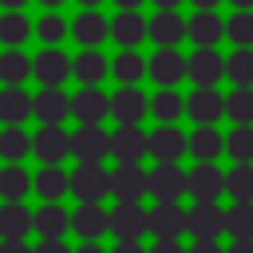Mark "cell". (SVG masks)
<instances>
[{
	"label": "cell",
	"mask_w": 253,
	"mask_h": 253,
	"mask_svg": "<svg viewBox=\"0 0 253 253\" xmlns=\"http://www.w3.org/2000/svg\"><path fill=\"white\" fill-rule=\"evenodd\" d=\"M111 233L119 241H142L150 233V210L142 202H119L111 210Z\"/></svg>",
	"instance_id": "obj_1"
},
{
	"label": "cell",
	"mask_w": 253,
	"mask_h": 253,
	"mask_svg": "<svg viewBox=\"0 0 253 253\" xmlns=\"http://www.w3.org/2000/svg\"><path fill=\"white\" fill-rule=\"evenodd\" d=\"M225 194L233 202H253V162H237L225 170Z\"/></svg>",
	"instance_id": "obj_31"
},
{
	"label": "cell",
	"mask_w": 253,
	"mask_h": 253,
	"mask_svg": "<svg viewBox=\"0 0 253 253\" xmlns=\"http://www.w3.org/2000/svg\"><path fill=\"white\" fill-rule=\"evenodd\" d=\"M71 115L79 123H103L111 115V95H103L99 87H83L79 95H71Z\"/></svg>",
	"instance_id": "obj_19"
},
{
	"label": "cell",
	"mask_w": 253,
	"mask_h": 253,
	"mask_svg": "<svg viewBox=\"0 0 253 253\" xmlns=\"http://www.w3.org/2000/svg\"><path fill=\"white\" fill-rule=\"evenodd\" d=\"M190 253H225V249L217 245V237H202V241L190 245Z\"/></svg>",
	"instance_id": "obj_45"
},
{
	"label": "cell",
	"mask_w": 253,
	"mask_h": 253,
	"mask_svg": "<svg viewBox=\"0 0 253 253\" xmlns=\"http://www.w3.org/2000/svg\"><path fill=\"white\" fill-rule=\"evenodd\" d=\"M186 225H190V237L202 241V237H221L225 229V210L217 202H194L186 210Z\"/></svg>",
	"instance_id": "obj_8"
},
{
	"label": "cell",
	"mask_w": 253,
	"mask_h": 253,
	"mask_svg": "<svg viewBox=\"0 0 253 253\" xmlns=\"http://www.w3.org/2000/svg\"><path fill=\"white\" fill-rule=\"evenodd\" d=\"M115 4H119V8H138L142 0H115Z\"/></svg>",
	"instance_id": "obj_50"
},
{
	"label": "cell",
	"mask_w": 253,
	"mask_h": 253,
	"mask_svg": "<svg viewBox=\"0 0 253 253\" xmlns=\"http://www.w3.org/2000/svg\"><path fill=\"white\" fill-rule=\"evenodd\" d=\"M75 253H111V249H103V245H99V241H83V245H79V249H75Z\"/></svg>",
	"instance_id": "obj_49"
},
{
	"label": "cell",
	"mask_w": 253,
	"mask_h": 253,
	"mask_svg": "<svg viewBox=\"0 0 253 253\" xmlns=\"http://www.w3.org/2000/svg\"><path fill=\"white\" fill-rule=\"evenodd\" d=\"M225 75H229L237 87H253V47H237V51L225 59Z\"/></svg>",
	"instance_id": "obj_38"
},
{
	"label": "cell",
	"mask_w": 253,
	"mask_h": 253,
	"mask_svg": "<svg viewBox=\"0 0 253 253\" xmlns=\"http://www.w3.org/2000/svg\"><path fill=\"white\" fill-rule=\"evenodd\" d=\"M225 233L229 237H253V202H233L225 210Z\"/></svg>",
	"instance_id": "obj_36"
},
{
	"label": "cell",
	"mask_w": 253,
	"mask_h": 253,
	"mask_svg": "<svg viewBox=\"0 0 253 253\" xmlns=\"http://www.w3.org/2000/svg\"><path fill=\"white\" fill-rule=\"evenodd\" d=\"M32 229H36V213H32L24 202H4V206H0V237L24 241Z\"/></svg>",
	"instance_id": "obj_20"
},
{
	"label": "cell",
	"mask_w": 253,
	"mask_h": 253,
	"mask_svg": "<svg viewBox=\"0 0 253 253\" xmlns=\"http://www.w3.org/2000/svg\"><path fill=\"white\" fill-rule=\"evenodd\" d=\"M32 253H75V249H67V245H63V237H43Z\"/></svg>",
	"instance_id": "obj_43"
},
{
	"label": "cell",
	"mask_w": 253,
	"mask_h": 253,
	"mask_svg": "<svg viewBox=\"0 0 253 253\" xmlns=\"http://www.w3.org/2000/svg\"><path fill=\"white\" fill-rule=\"evenodd\" d=\"M186 75H190L198 87H213V83L225 75V59H221L213 47H198V51L186 59Z\"/></svg>",
	"instance_id": "obj_14"
},
{
	"label": "cell",
	"mask_w": 253,
	"mask_h": 253,
	"mask_svg": "<svg viewBox=\"0 0 253 253\" xmlns=\"http://www.w3.org/2000/svg\"><path fill=\"white\" fill-rule=\"evenodd\" d=\"M225 36L237 47H253V12L249 8H237V16H229V24H225Z\"/></svg>",
	"instance_id": "obj_40"
},
{
	"label": "cell",
	"mask_w": 253,
	"mask_h": 253,
	"mask_svg": "<svg viewBox=\"0 0 253 253\" xmlns=\"http://www.w3.org/2000/svg\"><path fill=\"white\" fill-rule=\"evenodd\" d=\"M36 194L43 202H59L63 194H71V174H63L59 162H43V170L36 174Z\"/></svg>",
	"instance_id": "obj_23"
},
{
	"label": "cell",
	"mask_w": 253,
	"mask_h": 253,
	"mask_svg": "<svg viewBox=\"0 0 253 253\" xmlns=\"http://www.w3.org/2000/svg\"><path fill=\"white\" fill-rule=\"evenodd\" d=\"M150 253H190V249H182V241H174V237H154Z\"/></svg>",
	"instance_id": "obj_44"
},
{
	"label": "cell",
	"mask_w": 253,
	"mask_h": 253,
	"mask_svg": "<svg viewBox=\"0 0 253 253\" xmlns=\"http://www.w3.org/2000/svg\"><path fill=\"white\" fill-rule=\"evenodd\" d=\"M71 194L79 202H103L111 194V170H103V162H79L71 170Z\"/></svg>",
	"instance_id": "obj_2"
},
{
	"label": "cell",
	"mask_w": 253,
	"mask_h": 253,
	"mask_svg": "<svg viewBox=\"0 0 253 253\" xmlns=\"http://www.w3.org/2000/svg\"><path fill=\"white\" fill-rule=\"evenodd\" d=\"M225 194V174L213 162H198L190 170V198L194 202H217Z\"/></svg>",
	"instance_id": "obj_11"
},
{
	"label": "cell",
	"mask_w": 253,
	"mask_h": 253,
	"mask_svg": "<svg viewBox=\"0 0 253 253\" xmlns=\"http://www.w3.org/2000/svg\"><path fill=\"white\" fill-rule=\"evenodd\" d=\"M28 190H36V178H32L20 162H8V166L0 170V198H4V202H24Z\"/></svg>",
	"instance_id": "obj_26"
},
{
	"label": "cell",
	"mask_w": 253,
	"mask_h": 253,
	"mask_svg": "<svg viewBox=\"0 0 253 253\" xmlns=\"http://www.w3.org/2000/svg\"><path fill=\"white\" fill-rule=\"evenodd\" d=\"M32 75V59L20 51V47H8L4 55H0V79L4 83H24Z\"/></svg>",
	"instance_id": "obj_35"
},
{
	"label": "cell",
	"mask_w": 253,
	"mask_h": 253,
	"mask_svg": "<svg viewBox=\"0 0 253 253\" xmlns=\"http://www.w3.org/2000/svg\"><path fill=\"white\" fill-rule=\"evenodd\" d=\"M111 71H115L119 83H138L142 71H150V63H142V55H138L134 47H123V55L111 63Z\"/></svg>",
	"instance_id": "obj_34"
},
{
	"label": "cell",
	"mask_w": 253,
	"mask_h": 253,
	"mask_svg": "<svg viewBox=\"0 0 253 253\" xmlns=\"http://www.w3.org/2000/svg\"><path fill=\"white\" fill-rule=\"evenodd\" d=\"M0 253H32L24 241H16V237H0Z\"/></svg>",
	"instance_id": "obj_46"
},
{
	"label": "cell",
	"mask_w": 253,
	"mask_h": 253,
	"mask_svg": "<svg viewBox=\"0 0 253 253\" xmlns=\"http://www.w3.org/2000/svg\"><path fill=\"white\" fill-rule=\"evenodd\" d=\"M221 36H225V24H221V16H213L210 8H202V12L190 20V40H194L198 47H213V43H221Z\"/></svg>",
	"instance_id": "obj_27"
},
{
	"label": "cell",
	"mask_w": 253,
	"mask_h": 253,
	"mask_svg": "<svg viewBox=\"0 0 253 253\" xmlns=\"http://www.w3.org/2000/svg\"><path fill=\"white\" fill-rule=\"evenodd\" d=\"M225 154L237 162H253V123H237L225 134Z\"/></svg>",
	"instance_id": "obj_33"
},
{
	"label": "cell",
	"mask_w": 253,
	"mask_h": 253,
	"mask_svg": "<svg viewBox=\"0 0 253 253\" xmlns=\"http://www.w3.org/2000/svg\"><path fill=\"white\" fill-rule=\"evenodd\" d=\"M221 150H225V138L213 130V123H206V126H198V130L190 134V154H194L198 162H213Z\"/></svg>",
	"instance_id": "obj_29"
},
{
	"label": "cell",
	"mask_w": 253,
	"mask_h": 253,
	"mask_svg": "<svg viewBox=\"0 0 253 253\" xmlns=\"http://www.w3.org/2000/svg\"><path fill=\"white\" fill-rule=\"evenodd\" d=\"M190 4H198V8H213L217 0H190Z\"/></svg>",
	"instance_id": "obj_52"
},
{
	"label": "cell",
	"mask_w": 253,
	"mask_h": 253,
	"mask_svg": "<svg viewBox=\"0 0 253 253\" xmlns=\"http://www.w3.org/2000/svg\"><path fill=\"white\" fill-rule=\"evenodd\" d=\"M107 59L99 55V47H83V55L75 59V79L83 83V87H99V79L107 75Z\"/></svg>",
	"instance_id": "obj_30"
},
{
	"label": "cell",
	"mask_w": 253,
	"mask_h": 253,
	"mask_svg": "<svg viewBox=\"0 0 253 253\" xmlns=\"http://www.w3.org/2000/svg\"><path fill=\"white\" fill-rule=\"evenodd\" d=\"M28 150H32V138H28L20 126H4V130H0V158L20 162Z\"/></svg>",
	"instance_id": "obj_39"
},
{
	"label": "cell",
	"mask_w": 253,
	"mask_h": 253,
	"mask_svg": "<svg viewBox=\"0 0 253 253\" xmlns=\"http://www.w3.org/2000/svg\"><path fill=\"white\" fill-rule=\"evenodd\" d=\"M233 4H237V8H253V0H233Z\"/></svg>",
	"instance_id": "obj_54"
},
{
	"label": "cell",
	"mask_w": 253,
	"mask_h": 253,
	"mask_svg": "<svg viewBox=\"0 0 253 253\" xmlns=\"http://www.w3.org/2000/svg\"><path fill=\"white\" fill-rule=\"evenodd\" d=\"M67 229H71V213L59 202H43L36 210V233L40 237H63Z\"/></svg>",
	"instance_id": "obj_25"
},
{
	"label": "cell",
	"mask_w": 253,
	"mask_h": 253,
	"mask_svg": "<svg viewBox=\"0 0 253 253\" xmlns=\"http://www.w3.org/2000/svg\"><path fill=\"white\" fill-rule=\"evenodd\" d=\"M186 150H190V138H186L174 123H162V126L150 134V154H154L158 162H178Z\"/></svg>",
	"instance_id": "obj_17"
},
{
	"label": "cell",
	"mask_w": 253,
	"mask_h": 253,
	"mask_svg": "<svg viewBox=\"0 0 253 253\" xmlns=\"http://www.w3.org/2000/svg\"><path fill=\"white\" fill-rule=\"evenodd\" d=\"M154 4H158V8H178L182 0H154Z\"/></svg>",
	"instance_id": "obj_51"
},
{
	"label": "cell",
	"mask_w": 253,
	"mask_h": 253,
	"mask_svg": "<svg viewBox=\"0 0 253 253\" xmlns=\"http://www.w3.org/2000/svg\"><path fill=\"white\" fill-rule=\"evenodd\" d=\"M36 32H40L43 43H59V40H63V20H59V16H43Z\"/></svg>",
	"instance_id": "obj_42"
},
{
	"label": "cell",
	"mask_w": 253,
	"mask_h": 253,
	"mask_svg": "<svg viewBox=\"0 0 253 253\" xmlns=\"http://www.w3.org/2000/svg\"><path fill=\"white\" fill-rule=\"evenodd\" d=\"M40 4H47V8H51V4H63V0H40Z\"/></svg>",
	"instance_id": "obj_56"
},
{
	"label": "cell",
	"mask_w": 253,
	"mask_h": 253,
	"mask_svg": "<svg viewBox=\"0 0 253 253\" xmlns=\"http://www.w3.org/2000/svg\"><path fill=\"white\" fill-rule=\"evenodd\" d=\"M71 229L83 241H99L103 233H111V210H103L99 202H79V210L71 213Z\"/></svg>",
	"instance_id": "obj_10"
},
{
	"label": "cell",
	"mask_w": 253,
	"mask_h": 253,
	"mask_svg": "<svg viewBox=\"0 0 253 253\" xmlns=\"http://www.w3.org/2000/svg\"><path fill=\"white\" fill-rule=\"evenodd\" d=\"M111 154V134L99 123H79V130L71 134V158L79 162H103Z\"/></svg>",
	"instance_id": "obj_5"
},
{
	"label": "cell",
	"mask_w": 253,
	"mask_h": 253,
	"mask_svg": "<svg viewBox=\"0 0 253 253\" xmlns=\"http://www.w3.org/2000/svg\"><path fill=\"white\" fill-rule=\"evenodd\" d=\"M111 194L119 202H142L150 194V170H142V162H119L111 170Z\"/></svg>",
	"instance_id": "obj_3"
},
{
	"label": "cell",
	"mask_w": 253,
	"mask_h": 253,
	"mask_svg": "<svg viewBox=\"0 0 253 253\" xmlns=\"http://www.w3.org/2000/svg\"><path fill=\"white\" fill-rule=\"evenodd\" d=\"M71 36H75V40H79L83 47H99V43H103V40L111 36V28H107V20H103L99 12H91V8H87V12H83V16L75 20Z\"/></svg>",
	"instance_id": "obj_28"
},
{
	"label": "cell",
	"mask_w": 253,
	"mask_h": 253,
	"mask_svg": "<svg viewBox=\"0 0 253 253\" xmlns=\"http://www.w3.org/2000/svg\"><path fill=\"white\" fill-rule=\"evenodd\" d=\"M150 154V134L138 123H119V130L111 134V158L119 162H142Z\"/></svg>",
	"instance_id": "obj_6"
},
{
	"label": "cell",
	"mask_w": 253,
	"mask_h": 253,
	"mask_svg": "<svg viewBox=\"0 0 253 253\" xmlns=\"http://www.w3.org/2000/svg\"><path fill=\"white\" fill-rule=\"evenodd\" d=\"M150 194L154 202H182L190 194V174L178 162H158L150 170Z\"/></svg>",
	"instance_id": "obj_4"
},
{
	"label": "cell",
	"mask_w": 253,
	"mask_h": 253,
	"mask_svg": "<svg viewBox=\"0 0 253 253\" xmlns=\"http://www.w3.org/2000/svg\"><path fill=\"white\" fill-rule=\"evenodd\" d=\"M79 4H83V8H95V4H99V0H79Z\"/></svg>",
	"instance_id": "obj_55"
},
{
	"label": "cell",
	"mask_w": 253,
	"mask_h": 253,
	"mask_svg": "<svg viewBox=\"0 0 253 253\" xmlns=\"http://www.w3.org/2000/svg\"><path fill=\"white\" fill-rule=\"evenodd\" d=\"M186 115H190L198 126L217 123V119L225 115V99H221V91H213V87H198V91L186 99Z\"/></svg>",
	"instance_id": "obj_16"
},
{
	"label": "cell",
	"mask_w": 253,
	"mask_h": 253,
	"mask_svg": "<svg viewBox=\"0 0 253 253\" xmlns=\"http://www.w3.org/2000/svg\"><path fill=\"white\" fill-rule=\"evenodd\" d=\"M182 111H186V99H182L174 87H162V91L150 99V115H154L158 123H174Z\"/></svg>",
	"instance_id": "obj_32"
},
{
	"label": "cell",
	"mask_w": 253,
	"mask_h": 253,
	"mask_svg": "<svg viewBox=\"0 0 253 253\" xmlns=\"http://www.w3.org/2000/svg\"><path fill=\"white\" fill-rule=\"evenodd\" d=\"M111 115L119 123H142V115H150V99L134 87V83H123L115 95H111Z\"/></svg>",
	"instance_id": "obj_13"
},
{
	"label": "cell",
	"mask_w": 253,
	"mask_h": 253,
	"mask_svg": "<svg viewBox=\"0 0 253 253\" xmlns=\"http://www.w3.org/2000/svg\"><path fill=\"white\" fill-rule=\"evenodd\" d=\"M225 115L233 123H253V87H237L233 95H225Z\"/></svg>",
	"instance_id": "obj_41"
},
{
	"label": "cell",
	"mask_w": 253,
	"mask_h": 253,
	"mask_svg": "<svg viewBox=\"0 0 253 253\" xmlns=\"http://www.w3.org/2000/svg\"><path fill=\"white\" fill-rule=\"evenodd\" d=\"M150 233H154V237H174V241H182V233H190L186 210H182L178 202H154V210H150Z\"/></svg>",
	"instance_id": "obj_12"
},
{
	"label": "cell",
	"mask_w": 253,
	"mask_h": 253,
	"mask_svg": "<svg viewBox=\"0 0 253 253\" xmlns=\"http://www.w3.org/2000/svg\"><path fill=\"white\" fill-rule=\"evenodd\" d=\"M0 4H4V8H20L24 0H0Z\"/></svg>",
	"instance_id": "obj_53"
},
{
	"label": "cell",
	"mask_w": 253,
	"mask_h": 253,
	"mask_svg": "<svg viewBox=\"0 0 253 253\" xmlns=\"http://www.w3.org/2000/svg\"><path fill=\"white\" fill-rule=\"evenodd\" d=\"M150 75H154V83L174 87L178 79H186V59H182L174 47H158L154 59H150Z\"/></svg>",
	"instance_id": "obj_21"
},
{
	"label": "cell",
	"mask_w": 253,
	"mask_h": 253,
	"mask_svg": "<svg viewBox=\"0 0 253 253\" xmlns=\"http://www.w3.org/2000/svg\"><path fill=\"white\" fill-rule=\"evenodd\" d=\"M71 71H75V63H71V59H67V55H63L55 43H47V47H43V51L32 59V75H36L43 87H59V83H63Z\"/></svg>",
	"instance_id": "obj_9"
},
{
	"label": "cell",
	"mask_w": 253,
	"mask_h": 253,
	"mask_svg": "<svg viewBox=\"0 0 253 253\" xmlns=\"http://www.w3.org/2000/svg\"><path fill=\"white\" fill-rule=\"evenodd\" d=\"M111 36H115L123 47H138V40L150 36V24H142V16H138L134 8H123V12L115 16V24H111Z\"/></svg>",
	"instance_id": "obj_24"
},
{
	"label": "cell",
	"mask_w": 253,
	"mask_h": 253,
	"mask_svg": "<svg viewBox=\"0 0 253 253\" xmlns=\"http://www.w3.org/2000/svg\"><path fill=\"white\" fill-rule=\"evenodd\" d=\"M186 36H190V24H186L174 8H162V12L150 20V40H154L158 47H178Z\"/></svg>",
	"instance_id": "obj_15"
},
{
	"label": "cell",
	"mask_w": 253,
	"mask_h": 253,
	"mask_svg": "<svg viewBox=\"0 0 253 253\" xmlns=\"http://www.w3.org/2000/svg\"><path fill=\"white\" fill-rule=\"evenodd\" d=\"M32 111H36V99H32L20 83H4V91H0V123L20 126Z\"/></svg>",
	"instance_id": "obj_18"
},
{
	"label": "cell",
	"mask_w": 253,
	"mask_h": 253,
	"mask_svg": "<svg viewBox=\"0 0 253 253\" xmlns=\"http://www.w3.org/2000/svg\"><path fill=\"white\" fill-rule=\"evenodd\" d=\"M111 253H150V249H142V241H119Z\"/></svg>",
	"instance_id": "obj_47"
},
{
	"label": "cell",
	"mask_w": 253,
	"mask_h": 253,
	"mask_svg": "<svg viewBox=\"0 0 253 253\" xmlns=\"http://www.w3.org/2000/svg\"><path fill=\"white\" fill-rule=\"evenodd\" d=\"M32 154L40 162H63L71 154V134L63 130V123H43L32 138Z\"/></svg>",
	"instance_id": "obj_7"
},
{
	"label": "cell",
	"mask_w": 253,
	"mask_h": 253,
	"mask_svg": "<svg viewBox=\"0 0 253 253\" xmlns=\"http://www.w3.org/2000/svg\"><path fill=\"white\" fill-rule=\"evenodd\" d=\"M225 253H253V237H233V245Z\"/></svg>",
	"instance_id": "obj_48"
},
{
	"label": "cell",
	"mask_w": 253,
	"mask_h": 253,
	"mask_svg": "<svg viewBox=\"0 0 253 253\" xmlns=\"http://www.w3.org/2000/svg\"><path fill=\"white\" fill-rule=\"evenodd\" d=\"M40 123H63L71 115V99L63 95V87H43L36 95V111H32Z\"/></svg>",
	"instance_id": "obj_22"
},
{
	"label": "cell",
	"mask_w": 253,
	"mask_h": 253,
	"mask_svg": "<svg viewBox=\"0 0 253 253\" xmlns=\"http://www.w3.org/2000/svg\"><path fill=\"white\" fill-rule=\"evenodd\" d=\"M28 36H32V24H28V16H20L16 8H12L8 16H0V43H8V47H20Z\"/></svg>",
	"instance_id": "obj_37"
}]
</instances>
